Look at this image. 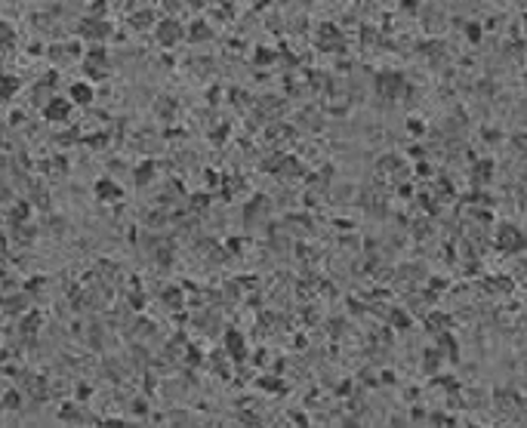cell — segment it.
<instances>
[{"instance_id":"cell-7","label":"cell","mask_w":527,"mask_h":428,"mask_svg":"<svg viewBox=\"0 0 527 428\" xmlns=\"http://www.w3.org/2000/svg\"><path fill=\"white\" fill-rule=\"evenodd\" d=\"M435 364H441V357H438V351H429L426 354V370H435Z\"/></svg>"},{"instance_id":"cell-5","label":"cell","mask_w":527,"mask_h":428,"mask_svg":"<svg viewBox=\"0 0 527 428\" xmlns=\"http://www.w3.org/2000/svg\"><path fill=\"white\" fill-rule=\"evenodd\" d=\"M157 37L164 40V43H173V40H176V25H173V22H170V25H160V34H157Z\"/></svg>"},{"instance_id":"cell-8","label":"cell","mask_w":527,"mask_h":428,"mask_svg":"<svg viewBox=\"0 0 527 428\" xmlns=\"http://www.w3.org/2000/svg\"><path fill=\"white\" fill-rule=\"evenodd\" d=\"M19 403H22V400H19V395H16V391H9V395H6V410H16Z\"/></svg>"},{"instance_id":"cell-6","label":"cell","mask_w":527,"mask_h":428,"mask_svg":"<svg viewBox=\"0 0 527 428\" xmlns=\"http://www.w3.org/2000/svg\"><path fill=\"white\" fill-rule=\"evenodd\" d=\"M3 80V84H0V96H9V92H13L16 86H19V80L16 77H0Z\"/></svg>"},{"instance_id":"cell-4","label":"cell","mask_w":527,"mask_h":428,"mask_svg":"<svg viewBox=\"0 0 527 428\" xmlns=\"http://www.w3.org/2000/svg\"><path fill=\"white\" fill-rule=\"evenodd\" d=\"M71 99L77 102V105H84V102H89V99H93V89H89V86H84V84H74V86H71Z\"/></svg>"},{"instance_id":"cell-1","label":"cell","mask_w":527,"mask_h":428,"mask_svg":"<svg viewBox=\"0 0 527 428\" xmlns=\"http://www.w3.org/2000/svg\"><path fill=\"white\" fill-rule=\"evenodd\" d=\"M497 247H499L502 253H521V250L527 247V237H524L515 225H502L499 234H497Z\"/></svg>"},{"instance_id":"cell-2","label":"cell","mask_w":527,"mask_h":428,"mask_svg":"<svg viewBox=\"0 0 527 428\" xmlns=\"http://www.w3.org/2000/svg\"><path fill=\"white\" fill-rule=\"evenodd\" d=\"M96 198H99V200H111V198L117 200V198H120V188H117L114 182H108V179H99V182H96Z\"/></svg>"},{"instance_id":"cell-10","label":"cell","mask_w":527,"mask_h":428,"mask_svg":"<svg viewBox=\"0 0 527 428\" xmlns=\"http://www.w3.org/2000/svg\"><path fill=\"white\" fill-rule=\"evenodd\" d=\"M478 31H481L478 25H468V37H472V40H478V37H481V34H478Z\"/></svg>"},{"instance_id":"cell-3","label":"cell","mask_w":527,"mask_h":428,"mask_svg":"<svg viewBox=\"0 0 527 428\" xmlns=\"http://www.w3.org/2000/svg\"><path fill=\"white\" fill-rule=\"evenodd\" d=\"M68 111H71V105H68L65 99H53L50 108H47V117H50V120H65Z\"/></svg>"},{"instance_id":"cell-9","label":"cell","mask_w":527,"mask_h":428,"mask_svg":"<svg viewBox=\"0 0 527 428\" xmlns=\"http://www.w3.org/2000/svg\"><path fill=\"white\" fill-rule=\"evenodd\" d=\"M0 43H13V34H9L6 25H0Z\"/></svg>"}]
</instances>
